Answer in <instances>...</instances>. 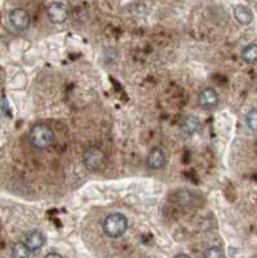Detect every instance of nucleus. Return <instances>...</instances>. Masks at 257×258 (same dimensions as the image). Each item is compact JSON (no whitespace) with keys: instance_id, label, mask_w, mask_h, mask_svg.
Listing matches in <instances>:
<instances>
[{"instance_id":"8","label":"nucleus","mask_w":257,"mask_h":258,"mask_svg":"<svg viewBox=\"0 0 257 258\" xmlns=\"http://www.w3.org/2000/svg\"><path fill=\"white\" fill-rule=\"evenodd\" d=\"M44 243H45V238H44L43 232L39 231V230H32L27 234L26 240H25V244H26L27 249L30 252H38L43 248Z\"/></svg>"},{"instance_id":"13","label":"nucleus","mask_w":257,"mask_h":258,"mask_svg":"<svg viewBox=\"0 0 257 258\" xmlns=\"http://www.w3.org/2000/svg\"><path fill=\"white\" fill-rule=\"evenodd\" d=\"M30 250L27 249L26 244L18 241L12 246V258H29Z\"/></svg>"},{"instance_id":"3","label":"nucleus","mask_w":257,"mask_h":258,"mask_svg":"<svg viewBox=\"0 0 257 258\" xmlns=\"http://www.w3.org/2000/svg\"><path fill=\"white\" fill-rule=\"evenodd\" d=\"M83 164L85 168L89 170H97L102 167L104 161H105V154L101 149L96 146L88 147L84 150V153L82 155Z\"/></svg>"},{"instance_id":"2","label":"nucleus","mask_w":257,"mask_h":258,"mask_svg":"<svg viewBox=\"0 0 257 258\" xmlns=\"http://www.w3.org/2000/svg\"><path fill=\"white\" fill-rule=\"evenodd\" d=\"M128 227V220L122 213H111L104 221V231L109 238H120Z\"/></svg>"},{"instance_id":"16","label":"nucleus","mask_w":257,"mask_h":258,"mask_svg":"<svg viewBox=\"0 0 257 258\" xmlns=\"http://www.w3.org/2000/svg\"><path fill=\"white\" fill-rule=\"evenodd\" d=\"M44 258H62V255L59 254V253H56V252H50V253H48V254L45 255Z\"/></svg>"},{"instance_id":"4","label":"nucleus","mask_w":257,"mask_h":258,"mask_svg":"<svg viewBox=\"0 0 257 258\" xmlns=\"http://www.w3.org/2000/svg\"><path fill=\"white\" fill-rule=\"evenodd\" d=\"M48 18L52 21L53 24H64L65 21L69 18V9L64 3L55 2L48 7Z\"/></svg>"},{"instance_id":"14","label":"nucleus","mask_w":257,"mask_h":258,"mask_svg":"<svg viewBox=\"0 0 257 258\" xmlns=\"http://www.w3.org/2000/svg\"><path fill=\"white\" fill-rule=\"evenodd\" d=\"M245 120H247L248 128L251 129V131H253V132H257V110H251V111L247 114Z\"/></svg>"},{"instance_id":"7","label":"nucleus","mask_w":257,"mask_h":258,"mask_svg":"<svg viewBox=\"0 0 257 258\" xmlns=\"http://www.w3.org/2000/svg\"><path fill=\"white\" fill-rule=\"evenodd\" d=\"M176 200L185 208H196L199 206V197L190 190H178L176 192Z\"/></svg>"},{"instance_id":"17","label":"nucleus","mask_w":257,"mask_h":258,"mask_svg":"<svg viewBox=\"0 0 257 258\" xmlns=\"http://www.w3.org/2000/svg\"><path fill=\"white\" fill-rule=\"evenodd\" d=\"M175 258H190V257L187 254H185V253H180V254L176 255Z\"/></svg>"},{"instance_id":"15","label":"nucleus","mask_w":257,"mask_h":258,"mask_svg":"<svg viewBox=\"0 0 257 258\" xmlns=\"http://www.w3.org/2000/svg\"><path fill=\"white\" fill-rule=\"evenodd\" d=\"M203 257L204 258H222L224 257V250H222L220 246H211V248L205 249Z\"/></svg>"},{"instance_id":"12","label":"nucleus","mask_w":257,"mask_h":258,"mask_svg":"<svg viewBox=\"0 0 257 258\" xmlns=\"http://www.w3.org/2000/svg\"><path fill=\"white\" fill-rule=\"evenodd\" d=\"M242 59L245 63L252 64L257 62V44L252 43L248 44L247 47L243 48L242 50Z\"/></svg>"},{"instance_id":"6","label":"nucleus","mask_w":257,"mask_h":258,"mask_svg":"<svg viewBox=\"0 0 257 258\" xmlns=\"http://www.w3.org/2000/svg\"><path fill=\"white\" fill-rule=\"evenodd\" d=\"M9 21L16 30L24 31L30 26V16L25 9L16 8L9 13Z\"/></svg>"},{"instance_id":"10","label":"nucleus","mask_w":257,"mask_h":258,"mask_svg":"<svg viewBox=\"0 0 257 258\" xmlns=\"http://www.w3.org/2000/svg\"><path fill=\"white\" fill-rule=\"evenodd\" d=\"M234 17L240 25H249L253 21V13L251 9L245 6H237L234 8Z\"/></svg>"},{"instance_id":"1","label":"nucleus","mask_w":257,"mask_h":258,"mask_svg":"<svg viewBox=\"0 0 257 258\" xmlns=\"http://www.w3.org/2000/svg\"><path fill=\"white\" fill-rule=\"evenodd\" d=\"M30 142L36 149H47L55 142V132L45 124H36L30 131Z\"/></svg>"},{"instance_id":"5","label":"nucleus","mask_w":257,"mask_h":258,"mask_svg":"<svg viewBox=\"0 0 257 258\" xmlns=\"http://www.w3.org/2000/svg\"><path fill=\"white\" fill-rule=\"evenodd\" d=\"M198 101L204 110H214L220 102L219 93L214 88H204L199 92Z\"/></svg>"},{"instance_id":"9","label":"nucleus","mask_w":257,"mask_h":258,"mask_svg":"<svg viewBox=\"0 0 257 258\" xmlns=\"http://www.w3.org/2000/svg\"><path fill=\"white\" fill-rule=\"evenodd\" d=\"M167 158L166 154H164L163 150L155 147L149 153L146 159V164L147 167L151 168V169H162V168L166 165Z\"/></svg>"},{"instance_id":"11","label":"nucleus","mask_w":257,"mask_h":258,"mask_svg":"<svg viewBox=\"0 0 257 258\" xmlns=\"http://www.w3.org/2000/svg\"><path fill=\"white\" fill-rule=\"evenodd\" d=\"M200 128V121L195 115H187L182 120V132L187 136H191L196 133Z\"/></svg>"}]
</instances>
